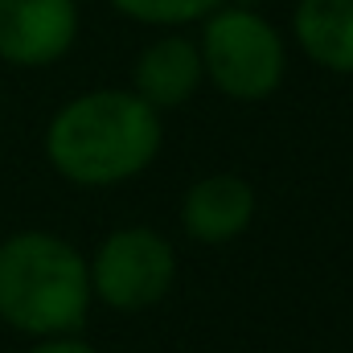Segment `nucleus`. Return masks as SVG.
I'll list each match as a JSON object with an SVG mask.
<instances>
[{
    "mask_svg": "<svg viewBox=\"0 0 353 353\" xmlns=\"http://www.w3.org/2000/svg\"><path fill=\"white\" fill-rule=\"evenodd\" d=\"M87 255L50 230L0 239V321L21 337H66L90 316Z\"/></svg>",
    "mask_w": 353,
    "mask_h": 353,
    "instance_id": "2",
    "label": "nucleus"
},
{
    "mask_svg": "<svg viewBox=\"0 0 353 353\" xmlns=\"http://www.w3.org/2000/svg\"><path fill=\"white\" fill-rule=\"evenodd\" d=\"M255 185L239 173H210L197 176L185 193H181V230L201 243V247H226L234 239H243L255 222Z\"/></svg>",
    "mask_w": 353,
    "mask_h": 353,
    "instance_id": "6",
    "label": "nucleus"
},
{
    "mask_svg": "<svg viewBox=\"0 0 353 353\" xmlns=\"http://www.w3.org/2000/svg\"><path fill=\"white\" fill-rule=\"evenodd\" d=\"M25 353H99L90 341H83L79 333H66V337H41L33 341Z\"/></svg>",
    "mask_w": 353,
    "mask_h": 353,
    "instance_id": "10",
    "label": "nucleus"
},
{
    "mask_svg": "<svg viewBox=\"0 0 353 353\" xmlns=\"http://www.w3.org/2000/svg\"><path fill=\"white\" fill-rule=\"evenodd\" d=\"M165 123L132 87H94L66 99L41 136L50 169L79 189L123 185L161 157Z\"/></svg>",
    "mask_w": 353,
    "mask_h": 353,
    "instance_id": "1",
    "label": "nucleus"
},
{
    "mask_svg": "<svg viewBox=\"0 0 353 353\" xmlns=\"http://www.w3.org/2000/svg\"><path fill=\"white\" fill-rule=\"evenodd\" d=\"M201 25L197 54L205 83L234 103H263L288 79V41L263 12L218 4Z\"/></svg>",
    "mask_w": 353,
    "mask_h": 353,
    "instance_id": "3",
    "label": "nucleus"
},
{
    "mask_svg": "<svg viewBox=\"0 0 353 353\" xmlns=\"http://www.w3.org/2000/svg\"><path fill=\"white\" fill-rule=\"evenodd\" d=\"M292 41L312 66L353 74V0H296Z\"/></svg>",
    "mask_w": 353,
    "mask_h": 353,
    "instance_id": "8",
    "label": "nucleus"
},
{
    "mask_svg": "<svg viewBox=\"0 0 353 353\" xmlns=\"http://www.w3.org/2000/svg\"><path fill=\"white\" fill-rule=\"evenodd\" d=\"M79 41V0H0V62L41 70Z\"/></svg>",
    "mask_w": 353,
    "mask_h": 353,
    "instance_id": "5",
    "label": "nucleus"
},
{
    "mask_svg": "<svg viewBox=\"0 0 353 353\" xmlns=\"http://www.w3.org/2000/svg\"><path fill=\"white\" fill-rule=\"evenodd\" d=\"M218 4L226 0H111V8L136 25H148V29H185V25H197L205 21Z\"/></svg>",
    "mask_w": 353,
    "mask_h": 353,
    "instance_id": "9",
    "label": "nucleus"
},
{
    "mask_svg": "<svg viewBox=\"0 0 353 353\" xmlns=\"http://www.w3.org/2000/svg\"><path fill=\"white\" fill-rule=\"evenodd\" d=\"M201 83H205V70H201L197 41L176 29H165L161 37H152L132 62V90L157 111L185 107L201 90Z\"/></svg>",
    "mask_w": 353,
    "mask_h": 353,
    "instance_id": "7",
    "label": "nucleus"
},
{
    "mask_svg": "<svg viewBox=\"0 0 353 353\" xmlns=\"http://www.w3.org/2000/svg\"><path fill=\"white\" fill-rule=\"evenodd\" d=\"M87 275L94 304L111 312H144L173 292L176 251L152 226H119L87 255Z\"/></svg>",
    "mask_w": 353,
    "mask_h": 353,
    "instance_id": "4",
    "label": "nucleus"
}]
</instances>
